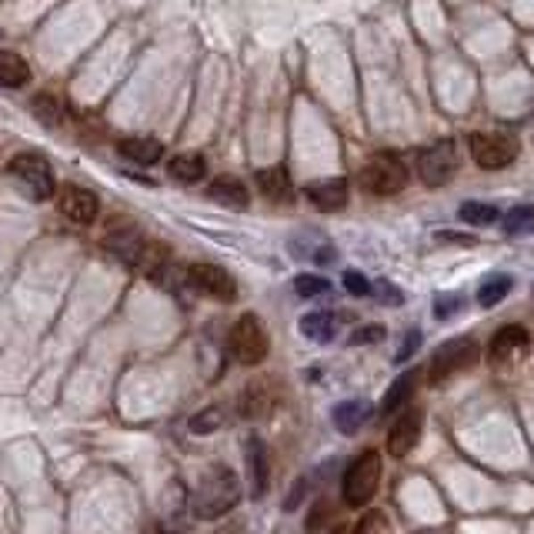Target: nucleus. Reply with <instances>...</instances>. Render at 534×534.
Instances as JSON below:
<instances>
[{
    "instance_id": "obj_12",
    "label": "nucleus",
    "mask_w": 534,
    "mask_h": 534,
    "mask_svg": "<svg viewBox=\"0 0 534 534\" xmlns=\"http://www.w3.org/2000/svg\"><path fill=\"white\" fill-rule=\"evenodd\" d=\"M61 211H64L74 224H90L97 211H101V201L97 194L88 191V188H64L61 191Z\"/></svg>"
},
{
    "instance_id": "obj_24",
    "label": "nucleus",
    "mask_w": 534,
    "mask_h": 534,
    "mask_svg": "<svg viewBox=\"0 0 534 534\" xmlns=\"http://www.w3.org/2000/svg\"><path fill=\"white\" fill-rule=\"evenodd\" d=\"M501 230H505L508 238H521V234H531V230H534V207H528V204H518V207H511L508 214H501Z\"/></svg>"
},
{
    "instance_id": "obj_14",
    "label": "nucleus",
    "mask_w": 534,
    "mask_h": 534,
    "mask_svg": "<svg viewBox=\"0 0 534 534\" xmlns=\"http://www.w3.org/2000/svg\"><path fill=\"white\" fill-rule=\"evenodd\" d=\"M307 197L318 204L321 211H341L347 204V180L344 178H324V180H311L305 188Z\"/></svg>"
},
{
    "instance_id": "obj_8",
    "label": "nucleus",
    "mask_w": 534,
    "mask_h": 534,
    "mask_svg": "<svg viewBox=\"0 0 534 534\" xmlns=\"http://www.w3.org/2000/svg\"><path fill=\"white\" fill-rule=\"evenodd\" d=\"M11 178L24 188L27 197H34V201H47L54 197V174H51V164L40 157V154H17L11 161Z\"/></svg>"
},
{
    "instance_id": "obj_18",
    "label": "nucleus",
    "mask_w": 534,
    "mask_h": 534,
    "mask_svg": "<svg viewBox=\"0 0 534 534\" xmlns=\"http://www.w3.org/2000/svg\"><path fill=\"white\" fill-rule=\"evenodd\" d=\"M371 414H374V407H371L368 401L351 397V401H344V405L334 407V424H338V431L341 434H355L368 424Z\"/></svg>"
},
{
    "instance_id": "obj_15",
    "label": "nucleus",
    "mask_w": 534,
    "mask_h": 534,
    "mask_svg": "<svg viewBox=\"0 0 534 534\" xmlns=\"http://www.w3.org/2000/svg\"><path fill=\"white\" fill-rule=\"evenodd\" d=\"M247 481H251V495H254V497L267 495V481H271V461H267L264 441H257V438H251V441H247Z\"/></svg>"
},
{
    "instance_id": "obj_10",
    "label": "nucleus",
    "mask_w": 534,
    "mask_h": 534,
    "mask_svg": "<svg viewBox=\"0 0 534 534\" xmlns=\"http://www.w3.org/2000/svg\"><path fill=\"white\" fill-rule=\"evenodd\" d=\"M188 284L197 294L214 297V301H234L238 297V280L217 264H191L188 267Z\"/></svg>"
},
{
    "instance_id": "obj_1",
    "label": "nucleus",
    "mask_w": 534,
    "mask_h": 534,
    "mask_svg": "<svg viewBox=\"0 0 534 534\" xmlns=\"http://www.w3.org/2000/svg\"><path fill=\"white\" fill-rule=\"evenodd\" d=\"M241 497V481L230 468H214L201 481V488L191 497V511L204 521H214L221 514H228Z\"/></svg>"
},
{
    "instance_id": "obj_34",
    "label": "nucleus",
    "mask_w": 534,
    "mask_h": 534,
    "mask_svg": "<svg viewBox=\"0 0 534 534\" xmlns=\"http://www.w3.org/2000/svg\"><path fill=\"white\" fill-rule=\"evenodd\" d=\"M441 241H455V244H474V238H461V234H441Z\"/></svg>"
},
{
    "instance_id": "obj_31",
    "label": "nucleus",
    "mask_w": 534,
    "mask_h": 534,
    "mask_svg": "<svg viewBox=\"0 0 534 534\" xmlns=\"http://www.w3.org/2000/svg\"><path fill=\"white\" fill-rule=\"evenodd\" d=\"M421 341H424V334H421V331H407L405 341H401V347H397V361H407V357H411L421 347Z\"/></svg>"
},
{
    "instance_id": "obj_30",
    "label": "nucleus",
    "mask_w": 534,
    "mask_h": 534,
    "mask_svg": "<svg viewBox=\"0 0 534 534\" xmlns=\"http://www.w3.org/2000/svg\"><path fill=\"white\" fill-rule=\"evenodd\" d=\"M344 288L355 294V297H364V294H371V280L364 274H357V271H347L344 274Z\"/></svg>"
},
{
    "instance_id": "obj_28",
    "label": "nucleus",
    "mask_w": 534,
    "mask_h": 534,
    "mask_svg": "<svg viewBox=\"0 0 534 534\" xmlns=\"http://www.w3.org/2000/svg\"><path fill=\"white\" fill-rule=\"evenodd\" d=\"M217 424H221V411H217V407H211V411H204V414L191 418V431L194 434H211Z\"/></svg>"
},
{
    "instance_id": "obj_16",
    "label": "nucleus",
    "mask_w": 534,
    "mask_h": 534,
    "mask_svg": "<svg viewBox=\"0 0 534 534\" xmlns=\"http://www.w3.org/2000/svg\"><path fill=\"white\" fill-rule=\"evenodd\" d=\"M207 194H211V201H217L221 207H234V211H244V207L251 204L247 184H244L241 178H230V174L217 178L214 184L207 188Z\"/></svg>"
},
{
    "instance_id": "obj_33",
    "label": "nucleus",
    "mask_w": 534,
    "mask_h": 534,
    "mask_svg": "<svg viewBox=\"0 0 534 534\" xmlns=\"http://www.w3.org/2000/svg\"><path fill=\"white\" fill-rule=\"evenodd\" d=\"M381 305H405V294L397 291V288H391V284H381Z\"/></svg>"
},
{
    "instance_id": "obj_20",
    "label": "nucleus",
    "mask_w": 534,
    "mask_h": 534,
    "mask_svg": "<svg viewBox=\"0 0 534 534\" xmlns=\"http://www.w3.org/2000/svg\"><path fill=\"white\" fill-rule=\"evenodd\" d=\"M301 334L318 344L334 341V334H338V318L328 314V311H311V314L301 318Z\"/></svg>"
},
{
    "instance_id": "obj_3",
    "label": "nucleus",
    "mask_w": 534,
    "mask_h": 534,
    "mask_svg": "<svg viewBox=\"0 0 534 534\" xmlns=\"http://www.w3.org/2000/svg\"><path fill=\"white\" fill-rule=\"evenodd\" d=\"M407 167L401 157L395 154H374L371 161H364V167L357 171V180H361V188L374 197H391V194L405 191L407 188Z\"/></svg>"
},
{
    "instance_id": "obj_22",
    "label": "nucleus",
    "mask_w": 534,
    "mask_h": 534,
    "mask_svg": "<svg viewBox=\"0 0 534 534\" xmlns=\"http://www.w3.org/2000/svg\"><path fill=\"white\" fill-rule=\"evenodd\" d=\"M27 80H30V67L21 54L13 51H0V84H7V88H24Z\"/></svg>"
},
{
    "instance_id": "obj_6",
    "label": "nucleus",
    "mask_w": 534,
    "mask_h": 534,
    "mask_svg": "<svg viewBox=\"0 0 534 534\" xmlns=\"http://www.w3.org/2000/svg\"><path fill=\"white\" fill-rule=\"evenodd\" d=\"M481 357V347L474 338H451L447 344H441V351L431 357V368H428V381L431 384H445L447 378H455L461 371H468L471 364H478Z\"/></svg>"
},
{
    "instance_id": "obj_17",
    "label": "nucleus",
    "mask_w": 534,
    "mask_h": 534,
    "mask_svg": "<svg viewBox=\"0 0 534 534\" xmlns=\"http://www.w3.org/2000/svg\"><path fill=\"white\" fill-rule=\"evenodd\" d=\"M257 188H261V194H264L267 201H274V204L294 201L291 178H288L284 167H264V171H257Z\"/></svg>"
},
{
    "instance_id": "obj_7",
    "label": "nucleus",
    "mask_w": 534,
    "mask_h": 534,
    "mask_svg": "<svg viewBox=\"0 0 534 534\" xmlns=\"http://www.w3.org/2000/svg\"><path fill=\"white\" fill-rule=\"evenodd\" d=\"M267 331L261 318L257 314H244V318L234 321V328H230V355L238 357L241 364L247 368H254L267 357Z\"/></svg>"
},
{
    "instance_id": "obj_25",
    "label": "nucleus",
    "mask_w": 534,
    "mask_h": 534,
    "mask_svg": "<svg viewBox=\"0 0 534 534\" xmlns=\"http://www.w3.org/2000/svg\"><path fill=\"white\" fill-rule=\"evenodd\" d=\"M458 217L464 221V224H474V228H488V224H497V217H501V211H497L495 204L468 201V204H461Z\"/></svg>"
},
{
    "instance_id": "obj_26",
    "label": "nucleus",
    "mask_w": 534,
    "mask_h": 534,
    "mask_svg": "<svg viewBox=\"0 0 534 534\" xmlns=\"http://www.w3.org/2000/svg\"><path fill=\"white\" fill-rule=\"evenodd\" d=\"M294 291L301 294V297H321V294L331 291V280L318 278V274H301V278L294 280Z\"/></svg>"
},
{
    "instance_id": "obj_11",
    "label": "nucleus",
    "mask_w": 534,
    "mask_h": 534,
    "mask_svg": "<svg viewBox=\"0 0 534 534\" xmlns=\"http://www.w3.org/2000/svg\"><path fill=\"white\" fill-rule=\"evenodd\" d=\"M421 424H424V414L421 411H407L395 421V428L388 434V455L391 458H407L421 441Z\"/></svg>"
},
{
    "instance_id": "obj_2",
    "label": "nucleus",
    "mask_w": 534,
    "mask_h": 534,
    "mask_svg": "<svg viewBox=\"0 0 534 534\" xmlns=\"http://www.w3.org/2000/svg\"><path fill=\"white\" fill-rule=\"evenodd\" d=\"M378 484H381V455L374 447H368L351 461V468L344 471V505L347 508H368L371 497L378 495Z\"/></svg>"
},
{
    "instance_id": "obj_13",
    "label": "nucleus",
    "mask_w": 534,
    "mask_h": 534,
    "mask_svg": "<svg viewBox=\"0 0 534 534\" xmlns=\"http://www.w3.org/2000/svg\"><path fill=\"white\" fill-rule=\"evenodd\" d=\"M117 151H121V157H124V161H130V164L151 167V164H157V161L164 157V144H161L157 138L140 134V138H124L121 144H117Z\"/></svg>"
},
{
    "instance_id": "obj_4",
    "label": "nucleus",
    "mask_w": 534,
    "mask_h": 534,
    "mask_svg": "<svg viewBox=\"0 0 534 534\" xmlns=\"http://www.w3.org/2000/svg\"><path fill=\"white\" fill-rule=\"evenodd\" d=\"M468 151L484 171H501L518 157V140L508 130H474L468 134Z\"/></svg>"
},
{
    "instance_id": "obj_21",
    "label": "nucleus",
    "mask_w": 534,
    "mask_h": 534,
    "mask_svg": "<svg viewBox=\"0 0 534 534\" xmlns=\"http://www.w3.org/2000/svg\"><path fill=\"white\" fill-rule=\"evenodd\" d=\"M414 384H418V371H405V374H397V381L388 388V395L381 401V411L384 414H391L397 407H405L414 395Z\"/></svg>"
},
{
    "instance_id": "obj_5",
    "label": "nucleus",
    "mask_w": 534,
    "mask_h": 534,
    "mask_svg": "<svg viewBox=\"0 0 534 534\" xmlns=\"http://www.w3.org/2000/svg\"><path fill=\"white\" fill-rule=\"evenodd\" d=\"M531 357V334L518 328V324H508L491 338V347H488V364L497 371V374H511L518 371Z\"/></svg>"
},
{
    "instance_id": "obj_23",
    "label": "nucleus",
    "mask_w": 534,
    "mask_h": 534,
    "mask_svg": "<svg viewBox=\"0 0 534 534\" xmlns=\"http://www.w3.org/2000/svg\"><path fill=\"white\" fill-rule=\"evenodd\" d=\"M511 288H514V280H511L508 274H491V278H484L481 288H478V305L481 307L501 305L511 294Z\"/></svg>"
},
{
    "instance_id": "obj_19",
    "label": "nucleus",
    "mask_w": 534,
    "mask_h": 534,
    "mask_svg": "<svg viewBox=\"0 0 534 534\" xmlns=\"http://www.w3.org/2000/svg\"><path fill=\"white\" fill-rule=\"evenodd\" d=\"M167 174L180 184H197L207 174V161H204V154H178L167 161Z\"/></svg>"
},
{
    "instance_id": "obj_27",
    "label": "nucleus",
    "mask_w": 534,
    "mask_h": 534,
    "mask_svg": "<svg viewBox=\"0 0 534 534\" xmlns=\"http://www.w3.org/2000/svg\"><path fill=\"white\" fill-rule=\"evenodd\" d=\"M34 114H38L40 121H47V124H57V121H61V107H57V101H54V97L40 94L38 101H34Z\"/></svg>"
},
{
    "instance_id": "obj_32",
    "label": "nucleus",
    "mask_w": 534,
    "mask_h": 534,
    "mask_svg": "<svg viewBox=\"0 0 534 534\" xmlns=\"http://www.w3.org/2000/svg\"><path fill=\"white\" fill-rule=\"evenodd\" d=\"M384 341V328H361V331L351 334V344L361 347V344H378Z\"/></svg>"
},
{
    "instance_id": "obj_29",
    "label": "nucleus",
    "mask_w": 534,
    "mask_h": 534,
    "mask_svg": "<svg viewBox=\"0 0 534 534\" xmlns=\"http://www.w3.org/2000/svg\"><path fill=\"white\" fill-rule=\"evenodd\" d=\"M464 305V301H461L458 294H441V297H438V301H434V314H438V318H451V314H458V307Z\"/></svg>"
},
{
    "instance_id": "obj_9",
    "label": "nucleus",
    "mask_w": 534,
    "mask_h": 534,
    "mask_svg": "<svg viewBox=\"0 0 534 534\" xmlns=\"http://www.w3.org/2000/svg\"><path fill=\"white\" fill-rule=\"evenodd\" d=\"M418 174L428 188H445L447 180L458 174V151L451 140H441L418 157Z\"/></svg>"
}]
</instances>
